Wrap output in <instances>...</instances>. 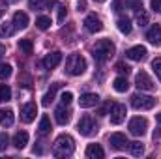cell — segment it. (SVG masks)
<instances>
[{"mask_svg": "<svg viewBox=\"0 0 161 159\" xmlns=\"http://www.w3.org/2000/svg\"><path fill=\"white\" fill-rule=\"evenodd\" d=\"M36 25H38V28H40V30H47V28L51 26V19H49V17H45V15H41V17L36 19Z\"/></svg>", "mask_w": 161, "mask_h": 159, "instance_id": "obj_29", "label": "cell"}, {"mask_svg": "<svg viewBox=\"0 0 161 159\" xmlns=\"http://www.w3.org/2000/svg\"><path fill=\"white\" fill-rule=\"evenodd\" d=\"M64 19H66V8L60 6V8H58V23H62Z\"/></svg>", "mask_w": 161, "mask_h": 159, "instance_id": "obj_39", "label": "cell"}, {"mask_svg": "<svg viewBox=\"0 0 161 159\" xmlns=\"http://www.w3.org/2000/svg\"><path fill=\"white\" fill-rule=\"evenodd\" d=\"M28 6H30V9H34V11H41V9H45V8L54 6V0H28Z\"/></svg>", "mask_w": 161, "mask_h": 159, "instance_id": "obj_21", "label": "cell"}, {"mask_svg": "<svg viewBox=\"0 0 161 159\" xmlns=\"http://www.w3.org/2000/svg\"><path fill=\"white\" fill-rule=\"evenodd\" d=\"M99 103V96L97 94H92V92H86L79 97V107L82 109H90V107H96Z\"/></svg>", "mask_w": 161, "mask_h": 159, "instance_id": "obj_12", "label": "cell"}, {"mask_svg": "<svg viewBox=\"0 0 161 159\" xmlns=\"http://www.w3.org/2000/svg\"><path fill=\"white\" fill-rule=\"evenodd\" d=\"M2 15H4V9H0V19H2Z\"/></svg>", "mask_w": 161, "mask_h": 159, "instance_id": "obj_44", "label": "cell"}, {"mask_svg": "<svg viewBox=\"0 0 161 159\" xmlns=\"http://www.w3.org/2000/svg\"><path fill=\"white\" fill-rule=\"evenodd\" d=\"M8 144H9V137H8L6 133H0V152H2V150H6V148H8Z\"/></svg>", "mask_w": 161, "mask_h": 159, "instance_id": "obj_36", "label": "cell"}, {"mask_svg": "<svg viewBox=\"0 0 161 159\" xmlns=\"http://www.w3.org/2000/svg\"><path fill=\"white\" fill-rule=\"evenodd\" d=\"M129 9H135V11H141L142 9V0H125L124 2Z\"/></svg>", "mask_w": 161, "mask_h": 159, "instance_id": "obj_30", "label": "cell"}, {"mask_svg": "<svg viewBox=\"0 0 161 159\" xmlns=\"http://www.w3.org/2000/svg\"><path fill=\"white\" fill-rule=\"evenodd\" d=\"M122 4H124V2H122V0H114V4H113V9H114V11H120Z\"/></svg>", "mask_w": 161, "mask_h": 159, "instance_id": "obj_40", "label": "cell"}, {"mask_svg": "<svg viewBox=\"0 0 161 159\" xmlns=\"http://www.w3.org/2000/svg\"><path fill=\"white\" fill-rule=\"evenodd\" d=\"M36 114H38V105L36 103H25L23 107H21V120L25 122V123H30L32 120L36 118Z\"/></svg>", "mask_w": 161, "mask_h": 159, "instance_id": "obj_10", "label": "cell"}, {"mask_svg": "<svg viewBox=\"0 0 161 159\" xmlns=\"http://www.w3.org/2000/svg\"><path fill=\"white\" fill-rule=\"evenodd\" d=\"M4 54H6V47H4V45H2V43H0V58H2V56H4Z\"/></svg>", "mask_w": 161, "mask_h": 159, "instance_id": "obj_42", "label": "cell"}, {"mask_svg": "<svg viewBox=\"0 0 161 159\" xmlns=\"http://www.w3.org/2000/svg\"><path fill=\"white\" fill-rule=\"evenodd\" d=\"M11 75V66L9 64H0V79H8Z\"/></svg>", "mask_w": 161, "mask_h": 159, "instance_id": "obj_31", "label": "cell"}, {"mask_svg": "<svg viewBox=\"0 0 161 159\" xmlns=\"http://www.w3.org/2000/svg\"><path fill=\"white\" fill-rule=\"evenodd\" d=\"M135 84H137L139 90H146V92H150V90L156 88L154 80L150 79V75H148L146 71H139V73H137V77H135Z\"/></svg>", "mask_w": 161, "mask_h": 159, "instance_id": "obj_8", "label": "cell"}, {"mask_svg": "<svg viewBox=\"0 0 161 159\" xmlns=\"http://www.w3.org/2000/svg\"><path fill=\"white\" fill-rule=\"evenodd\" d=\"M51 129H53V125H51V118L49 116H41L40 120V125H38V131H40V135H49L51 133Z\"/></svg>", "mask_w": 161, "mask_h": 159, "instance_id": "obj_23", "label": "cell"}, {"mask_svg": "<svg viewBox=\"0 0 161 159\" xmlns=\"http://www.w3.org/2000/svg\"><path fill=\"white\" fill-rule=\"evenodd\" d=\"M60 60H62V52H60V51H53V52H49V54L43 58V66H45L47 69H54V68L60 64Z\"/></svg>", "mask_w": 161, "mask_h": 159, "instance_id": "obj_14", "label": "cell"}, {"mask_svg": "<svg viewBox=\"0 0 161 159\" xmlns=\"http://www.w3.org/2000/svg\"><path fill=\"white\" fill-rule=\"evenodd\" d=\"M131 28H133V26H131V21H129L127 17H120V19H118V30H120L122 34H129Z\"/></svg>", "mask_w": 161, "mask_h": 159, "instance_id": "obj_25", "label": "cell"}, {"mask_svg": "<svg viewBox=\"0 0 161 159\" xmlns=\"http://www.w3.org/2000/svg\"><path fill=\"white\" fill-rule=\"evenodd\" d=\"M71 99H73V94H71V92H64V94L60 96V101H62L64 105H69Z\"/></svg>", "mask_w": 161, "mask_h": 159, "instance_id": "obj_37", "label": "cell"}, {"mask_svg": "<svg viewBox=\"0 0 161 159\" xmlns=\"http://www.w3.org/2000/svg\"><path fill=\"white\" fill-rule=\"evenodd\" d=\"M158 122H159V123H161V112H159V114H158Z\"/></svg>", "mask_w": 161, "mask_h": 159, "instance_id": "obj_43", "label": "cell"}, {"mask_svg": "<svg viewBox=\"0 0 161 159\" xmlns=\"http://www.w3.org/2000/svg\"><path fill=\"white\" fill-rule=\"evenodd\" d=\"M77 9H79V11H84V9H86V2H84V0H80L79 4H77Z\"/></svg>", "mask_w": 161, "mask_h": 159, "instance_id": "obj_41", "label": "cell"}, {"mask_svg": "<svg viewBox=\"0 0 161 159\" xmlns=\"http://www.w3.org/2000/svg\"><path fill=\"white\" fill-rule=\"evenodd\" d=\"M125 56H127L129 60L141 62V60L146 58V47H142V45H135V47H131V49L125 51Z\"/></svg>", "mask_w": 161, "mask_h": 159, "instance_id": "obj_13", "label": "cell"}, {"mask_svg": "<svg viewBox=\"0 0 161 159\" xmlns=\"http://www.w3.org/2000/svg\"><path fill=\"white\" fill-rule=\"evenodd\" d=\"M105 152L99 144H88L86 146V157L88 159H103Z\"/></svg>", "mask_w": 161, "mask_h": 159, "instance_id": "obj_17", "label": "cell"}, {"mask_svg": "<svg viewBox=\"0 0 161 159\" xmlns=\"http://www.w3.org/2000/svg\"><path fill=\"white\" fill-rule=\"evenodd\" d=\"M86 69V60L80 56V54H69L68 60H66V73L73 75V77H79L84 73Z\"/></svg>", "mask_w": 161, "mask_h": 159, "instance_id": "obj_3", "label": "cell"}, {"mask_svg": "<svg viewBox=\"0 0 161 159\" xmlns=\"http://www.w3.org/2000/svg\"><path fill=\"white\" fill-rule=\"evenodd\" d=\"M137 23H139V26H144V25H148V13L141 9V11L137 13Z\"/></svg>", "mask_w": 161, "mask_h": 159, "instance_id": "obj_32", "label": "cell"}, {"mask_svg": "<svg viewBox=\"0 0 161 159\" xmlns=\"http://www.w3.org/2000/svg\"><path fill=\"white\" fill-rule=\"evenodd\" d=\"M129 150H131V154H133L135 157H139V156L144 154V146H142L141 142H129Z\"/></svg>", "mask_w": 161, "mask_h": 159, "instance_id": "obj_28", "label": "cell"}, {"mask_svg": "<svg viewBox=\"0 0 161 159\" xmlns=\"http://www.w3.org/2000/svg\"><path fill=\"white\" fill-rule=\"evenodd\" d=\"M94 58L97 62H105L107 58H111L114 54V43L111 40H99L94 45Z\"/></svg>", "mask_w": 161, "mask_h": 159, "instance_id": "obj_2", "label": "cell"}, {"mask_svg": "<svg viewBox=\"0 0 161 159\" xmlns=\"http://www.w3.org/2000/svg\"><path fill=\"white\" fill-rule=\"evenodd\" d=\"M13 30H15V26H9L8 23L0 26V34H2V36H11V34H13Z\"/></svg>", "mask_w": 161, "mask_h": 159, "instance_id": "obj_34", "label": "cell"}, {"mask_svg": "<svg viewBox=\"0 0 161 159\" xmlns=\"http://www.w3.org/2000/svg\"><path fill=\"white\" fill-rule=\"evenodd\" d=\"M150 6H152V9H154V11L161 13V0H150Z\"/></svg>", "mask_w": 161, "mask_h": 159, "instance_id": "obj_38", "label": "cell"}, {"mask_svg": "<svg viewBox=\"0 0 161 159\" xmlns=\"http://www.w3.org/2000/svg\"><path fill=\"white\" fill-rule=\"evenodd\" d=\"M131 105L137 111H150L156 105V99L152 96H144V94H135L131 96Z\"/></svg>", "mask_w": 161, "mask_h": 159, "instance_id": "obj_5", "label": "cell"}, {"mask_svg": "<svg viewBox=\"0 0 161 159\" xmlns=\"http://www.w3.org/2000/svg\"><path fill=\"white\" fill-rule=\"evenodd\" d=\"M109 142L113 150H125V146H129V140L124 133H113L109 137Z\"/></svg>", "mask_w": 161, "mask_h": 159, "instance_id": "obj_11", "label": "cell"}, {"mask_svg": "<svg viewBox=\"0 0 161 159\" xmlns=\"http://www.w3.org/2000/svg\"><path fill=\"white\" fill-rule=\"evenodd\" d=\"M13 120H15V114L11 109H0V125L2 127L13 125Z\"/></svg>", "mask_w": 161, "mask_h": 159, "instance_id": "obj_18", "label": "cell"}, {"mask_svg": "<svg viewBox=\"0 0 161 159\" xmlns=\"http://www.w3.org/2000/svg\"><path fill=\"white\" fill-rule=\"evenodd\" d=\"M84 28L88 30V32H92V34H96V32H101L103 30V23H101V19L96 15V13H90L86 19H84Z\"/></svg>", "mask_w": 161, "mask_h": 159, "instance_id": "obj_9", "label": "cell"}, {"mask_svg": "<svg viewBox=\"0 0 161 159\" xmlns=\"http://www.w3.org/2000/svg\"><path fill=\"white\" fill-rule=\"evenodd\" d=\"M146 40L152 45H161V26L159 25H152L150 30L146 32Z\"/></svg>", "mask_w": 161, "mask_h": 159, "instance_id": "obj_16", "label": "cell"}, {"mask_svg": "<svg viewBox=\"0 0 161 159\" xmlns=\"http://www.w3.org/2000/svg\"><path fill=\"white\" fill-rule=\"evenodd\" d=\"M19 49H21L25 54H32L34 45H32V41H30V40H21V41H19Z\"/></svg>", "mask_w": 161, "mask_h": 159, "instance_id": "obj_27", "label": "cell"}, {"mask_svg": "<svg viewBox=\"0 0 161 159\" xmlns=\"http://www.w3.org/2000/svg\"><path fill=\"white\" fill-rule=\"evenodd\" d=\"M26 144H28V133L26 131H17L15 137H13V146L17 150H23Z\"/></svg>", "mask_w": 161, "mask_h": 159, "instance_id": "obj_19", "label": "cell"}, {"mask_svg": "<svg viewBox=\"0 0 161 159\" xmlns=\"http://www.w3.org/2000/svg\"><path fill=\"white\" fill-rule=\"evenodd\" d=\"M54 118H56V122H58L60 125H66V123L69 122V118H71V111L66 109V105L62 103L60 107H56V111H54Z\"/></svg>", "mask_w": 161, "mask_h": 159, "instance_id": "obj_15", "label": "cell"}, {"mask_svg": "<svg viewBox=\"0 0 161 159\" xmlns=\"http://www.w3.org/2000/svg\"><path fill=\"white\" fill-rule=\"evenodd\" d=\"M125 114H127L125 105H122V103H113L111 105V123H114V125L122 123L125 120Z\"/></svg>", "mask_w": 161, "mask_h": 159, "instance_id": "obj_7", "label": "cell"}, {"mask_svg": "<svg viewBox=\"0 0 161 159\" xmlns=\"http://www.w3.org/2000/svg\"><path fill=\"white\" fill-rule=\"evenodd\" d=\"M152 69H154V73L159 77L161 80V58H156V60H152Z\"/></svg>", "mask_w": 161, "mask_h": 159, "instance_id": "obj_33", "label": "cell"}, {"mask_svg": "<svg viewBox=\"0 0 161 159\" xmlns=\"http://www.w3.org/2000/svg\"><path fill=\"white\" fill-rule=\"evenodd\" d=\"M13 26L15 28H26L28 26V15L25 11H17L13 15Z\"/></svg>", "mask_w": 161, "mask_h": 159, "instance_id": "obj_20", "label": "cell"}, {"mask_svg": "<svg viewBox=\"0 0 161 159\" xmlns=\"http://www.w3.org/2000/svg\"><path fill=\"white\" fill-rule=\"evenodd\" d=\"M77 129H79L80 135L92 137V135L97 133V123H96V120L92 118L90 114H84V116L79 120V123H77Z\"/></svg>", "mask_w": 161, "mask_h": 159, "instance_id": "obj_4", "label": "cell"}, {"mask_svg": "<svg viewBox=\"0 0 161 159\" xmlns=\"http://www.w3.org/2000/svg\"><path fill=\"white\" fill-rule=\"evenodd\" d=\"M73 150H75V142L69 135H60L53 144V156L54 157H68L73 154Z\"/></svg>", "mask_w": 161, "mask_h": 159, "instance_id": "obj_1", "label": "cell"}, {"mask_svg": "<svg viewBox=\"0 0 161 159\" xmlns=\"http://www.w3.org/2000/svg\"><path fill=\"white\" fill-rule=\"evenodd\" d=\"M113 86H114V90L116 92H127V88H129V82H127V79L125 77H116L114 79V82H113Z\"/></svg>", "mask_w": 161, "mask_h": 159, "instance_id": "obj_24", "label": "cell"}, {"mask_svg": "<svg viewBox=\"0 0 161 159\" xmlns=\"http://www.w3.org/2000/svg\"><path fill=\"white\" fill-rule=\"evenodd\" d=\"M60 86H62V82H54V84L51 86V90H49V92H47V94L43 96V101H41V103H43L45 107H49V105H51V103L54 101V96H56V90H58Z\"/></svg>", "mask_w": 161, "mask_h": 159, "instance_id": "obj_22", "label": "cell"}, {"mask_svg": "<svg viewBox=\"0 0 161 159\" xmlns=\"http://www.w3.org/2000/svg\"><path fill=\"white\" fill-rule=\"evenodd\" d=\"M114 69H116L118 73H125V75H127L131 68H129L127 64H124V62H116V66H114Z\"/></svg>", "mask_w": 161, "mask_h": 159, "instance_id": "obj_35", "label": "cell"}, {"mask_svg": "<svg viewBox=\"0 0 161 159\" xmlns=\"http://www.w3.org/2000/svg\"><path fill=\"white\" fill-rule=\"evenodd\" d=\"M11 99V88L8 84H0V103H6Z\"/></svg>", "mask_w": 161, "mask_h": 159, "instance_id": "obj_26", "label": "cell"}, {"mask_svg": "<svg viewBox=\"0 0 161 159\" xmlns=\"http://www.w3.org/2000/svg\"><path fill=\"white\" fill-rule=\"evenodd\" d=\"M129 131H131V135H135V137H142L144 133H146V129H148V122L146 118H141V116H135V118L129 120Z\"/></svg>", "mask_w": 161, "mask_h": 159, "instance_id": "obj_6", "label": "cell"}, {"mask_svg": "<svg viewBox=\"0 0 161 159\" xmlns=\"http://www.w3.org/2000/svg\"><path fill=\"white\" fill-rule=\"evenodd\" d=\"M96 2H103V0H96Z\"/></svg>", "mask_w": 161, "mask_h": 159, "instance_id": "obj_45", "label": "cell"}]
</instances>
